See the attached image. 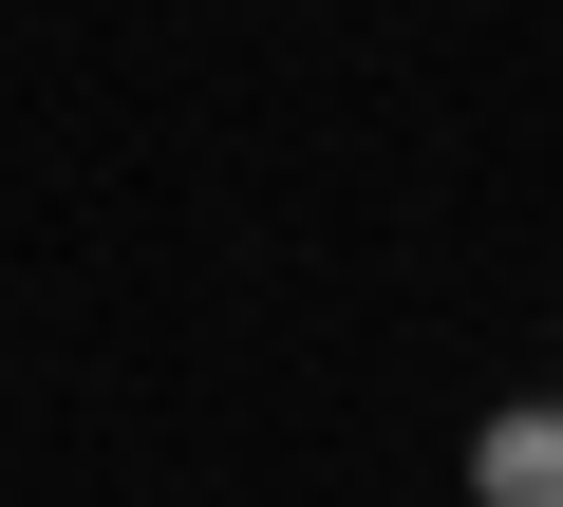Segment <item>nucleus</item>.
Instances as JSON below:
<instances>
[{
  "mask_svg": "<svg viewBox=\"0 0 563 507\" xmlns=\"http://www.w3.org/2000/svg\"><path fill=\"white\" fill-rule=\"evenodd\" d=\"M470 507H563V395H507L470 432Z\"/></svg>",
  "mask_w": 563,
  "mask_h": 507,
  "instance_id": "1",
  "label": "nucleus"
}]
</instances>
